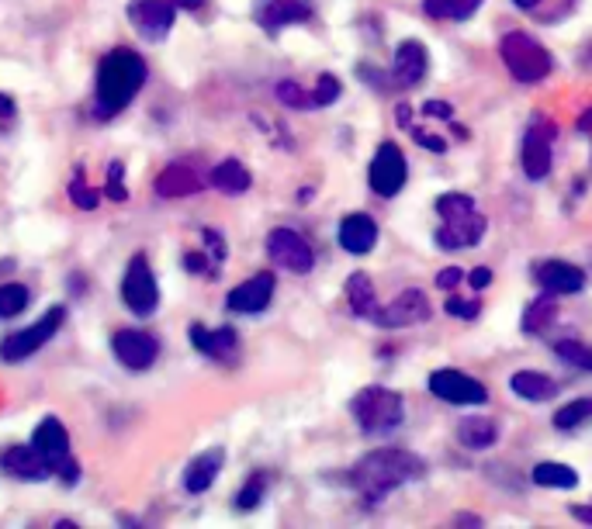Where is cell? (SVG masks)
<instances>
[{
  "instance_id": "cell-1",
  "label": "cell",
  "mask_w": 592,
  "mask_h": 529,
  "mask_svg": "<svg viewBox=\"0 0 592 529\" xmlns=\"http://www.w3.org/2000/svg\"><path fill=\"white\" fill-rule=\"evenodd\" d=\"M149 66L136 49H111L108 56L97 66V83H94V115L97 122H108V118L122 115L142 87H146Z\"/></svg>"
},
{
  "instance_id": "cell-2",
  "label": "cell",
  "mask_w": 592,
  "mask_h": 529,
  "mask_svg": "<svg viewBox=\"0 0 592 529\" xmlns=\"http://www.w3.org/2000/svg\"><path fill=\"white\" fill-rule=\"evenodd\" d=\"M426 474V460L416 457L409 450L399 447H385L367 453L364 460H357V467L350 471V485L361 491L364 505H378L392 495L395 488L409 485V481L423 478Z\"/></svg>"
},
{
  "instance_id": "cell-3",
  "label": "cell",
  "mask_w": 592,
  "mask_h": 529,
  "mask_svg": "<svg viewBox=\"0 0 592 529\" xmlns=\"http://www.w3.org/2000/svg\"><path fill=\"white\" fill-rule=\"evenodd\" d=\"M499 56H502V63H506V70L513 73L520 83H541L547 73L554 70L551 52H547L537 39H530L527 32H506L502 35Z\"/></svg>"
},
{
  "instance_id": "cell-4",
  "label": "cell",
  "mask_w": 592,
  "mask_h": 529,
  "mask_svg": "<svg viewBox=\"0 0 592 529\" xmlns=\"http://www.w3.org/2000/svg\"><path fill=\"white\" fill-rule=\"evenodd\" d=\"M350 412L361 422L364 433H392L402 422V415H406V402H402L399 391L374 384V388L357 391V398L350 402Z\"/></svg>"
},
{
  "instance_id": "cell-5",
  "label": "cell",
  "mask_w": 592,
  "mask_h": 529,
  "mask_svg": "<svg viewBox=\"0 0 592 529\" xmlns=\"http://www.w3.org/2000/svg\"><path fill=\"white\" fill-rule=\"evenodd\" d=\"M32 443L39 447L42 457L49 460V467H52V474H56V478H63L66 485H77V481H80V464L73 460L70 433H66L63 422L46 415V419L39 422V429H35Z\"/></svg>"
},
{
  "instance_id": "cell-6",
  "label": "cell",
  "mask_w": 592,
  "mask_h": 529,
  "mask_svg": "<svg viewBox=\"0 0 592 529\" xmlns=\"http://www.w3.org/2000/svg\"><path fill=\"white\" fill-rule=\"evenodd\" d=\"M63 322H66V308L63 305H52L49 312L42 315L39 322H35V326L11 332V336L0 343V360H7V364H18V360L32 357V353H39L42 346H46L49 339L56 336L59 329H63Z\"/></svg>"
},
{
  "instance_id": "cell-7",
  "label": "cell",
  "mask_w": 592,
  "mask_h": 529,
  "mask_svg": "<svg viewBox=\"0 0 592 529\" xmlns=\"http://www.w3.org/2000/svg\"><path fill=\"white\" fill-rule=\"evenodd\" d=\"M406 177H409V163H406V156H402V149L395 146V142H381L371 166H367L371 191L378 194V198H395V194L406 187Z\"/></svg>"
},
{
  "instance_id": "cell-8",
  "label": "cell",
  "mask_w": 592,
  "mask_h": 529,
  "mask_svg": "<svg viewBox=\"0 0 592 529\" xmlns=\"http://www.w3.org/2000/svg\"><path fill=\"white\" fill-rule=\"evenodd\" d=\"M122 301L132 308L136 315H153L156 305H160V287H156L153 267L142 253H136L125 267L122 277Z\"/></svg>"
},
{
  "instance_id": "cell-9",
  "label": "cell",
  "mask_w": 592,
  "mask_h": 529,
  "mask_svg": "<svg viewBox=\"0 0 592 529\" xmlns=\"http://www.w3.org/2000/svg\"><path fill=\"white\" fill-rule=\"evenodd\" d=\"M267 256L277 267L291 270V274H309L316 267V253L305 243V236H298L295 229H274L267 236Z\"/></svg>"
},
{
  "instance_id": "cell-10",
  "label": "cell",
  "mask_w": 592,
  "mask_h": 529,
  "mask_svg": "<svg viewBox=\"0 0 592 529\" xmlns=\"http://www.w3.org/2000/svg\"><path fill=\"white\" fill-rule=\"evenodd\" d=\"M111 350H115L122 367L149 370L156 364V357H160V339L142 329H118L115 336H111Z\"/></svg>"
},
{
  "instance_id": "cell-11",
  "label": "cell",
  "mask_w": 592,
  "mask_h": 529,
  "mask_svg": "<svg viewBox=\"0 0 592 529\" xmlns=\"http://www.w3.org/2000/svg\"><path fill=\"white\" fill-rule=\"evenodd\" d=\"M430 391L447 405H482L489 398V388L461 370H433Z\"/></svg>"
},
{
  "instance_id": "cell-12",
  "label": "cell",
  "mask_w": 592,
  "mask_h": 529,
  "mask_svg": "<svg viewBox=\"0 0 592 529\" xmlns=\"http://www.w3.org/2000/svg\"><path fill=\"white\" fill-rule=\"evenodd\" d=\"M371 319L378 322L381 329H406V326H416V322H426V319H430V301H426L423 291L409 287V291H402L399 298L388 301L385 308H378V312H374Z\"/></svg>"
},
{
  "instance_id": "cell-13",
  "label": "cell",
  "mask_w": 592,
  "mask_h": 529,
  "mask_svg": "<svg viewBox=\"0 0 592 529\" xmlns=\"http://www.w3.org/2000/svg\"><path fill=\"white\" fill-rule=\"evenodd\" d=\"M177 7L170 0H132L129 4V21L132 28L142 35V39L156 42L174 28Z\"/></svg>"
},
{
  "instance_id": "cell-14",
  "label": "cell",
  "mask_w": 592,
  "mask_h": 529,
  "mask_svg": "<svg viewBox=\"0 0 592 529\" xmlns=\"http://www.w3.org/2000/svg\"><path fill=\"white\" fill-rule=\"evenodd\" d=\"M274 298V274H253L250 281H243L239 287H232L229 298H226V308L236 315H260L267 305H271Z\"/></svg>"
},
{
  "instance_id": "cell-15",
  "label": "cell",
  "mask_w": 592,
  "mask_h": 529,
  "mask_svg": "<svg viewBox=\"0 0 592 529\" xmlns=\"http://www.w3.org/2000/svg\"><path fill=\"white\" fill-rule=\"evenodd\" d=\"M187 339H191L194 350L205 353L208 360H219V364H229L239 350V336H236V329H229V326L205 329L201 322H194V326L187 329Z\"/></svg>"
},
{
  "instance_id": "cell-16",
  "label": "cell",
  "mask_w": 592,
  "mask_h": 529,
  "mask_svg": "<svg viewBox=\"0 0 592 529\" xmlns=\"http://www.w3.org/2000/svg\"><path fill=\"white\" fill-rule=\"evenodd\" d=\"M551 139L554 128L547 122H537L523 139V173L530 180H544L551 173Z\"/></svg>"
},
{
  "instance_id": "cell-17",
  "label": "cell",
  "mask_w": 592,
  "mask_h": 529,
  "mask_svg": "<svg viewBox=\"0 0 592 529\" xmlns=\"http://www.w3.org/2000/svg\"><path fill=\"white\" fill-rule=\"evenodd\" d=\"M485 229H489V222H485V215H478V211L461 215V218H444V229H437V246L440 249L478 246L485 236Z\"/></svg>"
},
{
  "instance_id": "cell-18",
  "label": "cell",
  "mask_w": 592,
  "mask_h": 529,
  "mask_svg": "<svg viewBox=\"0 0 592 529\" xmlns=\"http://www.w3.org/2000/svg\"><path fill=\"white\" fill-rule=\"evenodd\" d=\"M201 187H205V180H201V173L194 170V166L187 163H170L160 170V177L153 180V191L156 198H191V194H198Z\"/></svg>"
},
{
  "instance_id": "cell-19",
  "label": "cell",
  "mask_w": 592,
  "mask_h": 529,
  "mask_svg": "<svg viewBox=\"0 0 592 529\" xmlns=\"http://www.w3.org/2000/svg\"><path fill=\"white\" fill-rule=\"evenodd\" d=\"M0 467L18 481H46V478H52L49 460L42 457L35 443H28V447H11L4 457H0Z\"/></svg>"
},
{
  "instance_id": "cell-20",
  "label": "cell",
  "mask_w": 592,
  "mask_h": 529,
  "mask_svg": "<svg viewBox=\"0 0 592 529\" xmlns=\"http://www.w3.org/2000/svg\"><path fill=\"white\" fill-rule=\"evenodd\" d=\"M534 274H537V284H541L547 294H579L582 287H586V270H579L575 263H565V260H544Z\"/></svg>"
},
{
  "instance_id": "cell-21",
  "label": "cell",
  "mask_w": 592,
  "mask_h": 529,
  "mask_svg": "<svg viewBox=\"0 0 592 529\" xmlns=\"http://www.w3.org/2000/svg\"><path fill=\"white\" fill-rule=\"evenodd\" d=\"M312 18L309 0H264L257 7V21L267 28V32H281L284 25H302V21Z\"/></svg>"
},
{
  "instance_id": "cell-22",
  "label": "cell",
  "mask_w": 592,
  "mask_h": 529,
  "mask_svg": "<svg viewBox=\"0 0 592 529\" xmlns=\"http://www.w3.org/2000/svg\"><path fill=\"white\" fill-rule=\"evenodd\" d=\"M340 246L354 256H364L378 246V222L364 211H354L340 222Z\"/></svg>"
},
{
  "instance_id": "cell-23",
  "label": "cell",
  "mask_w": 592,
  "mask_h": 529,
  "mask_svg": "<svg viewBox=\"0 0 592 529\" xmlns=\"http://www.w3.org/2000/svg\"><path fill=\"white\" fill-rule=\"evenodd\" d=\"M426 66H430V56H426L423 42L406 39L395 49V66H392V77L402 83V87H416L419 80L426 77Z\"/></svg>"
},
{
  "instance_id": "cell-24",
  "label": "cell",
  "mask_w": 592,
  "mask_h": 529,
  "mask_svg": "<svg viewBox=\"0 0 592 529\" xmlns=\"http://www.w3.org/2000/svg\"><path fill=\"white\" fill-rule=\"evenodd\" d=\"M222 464H226V450L212 447V450L198 453V457H194L191 464H187V471H184V488L191 491V495L208 491V488H212V481L219 478Z\"/></svg>"
},
{
  "instance_id": "cell-25",
  "label": "cell",
  "mask_w": 592,
  "mask_h": 529,
  "mask_svg": "<svg viewBox=\"0 0 592 529\" xmlns=\"http://www.w3.org/2000/svg\"><path fill=\"white\" fill-rule=\"evenodd\" d=\"M509 388H513V395H520L523 402H551V398L558 395V384L547 374H537V370H516Z\"/></svg>"
},
{
  "instance_id": "cell-26",
  "label": "cell",
  "mask_w": 592,
  "mask_h": 529,
  "mask_svg": "<svg viewBox=\"0 0 592 529\" xmlns=\"http://www.w3.org/2000/svg\"><path fill=\"white\" fill-rule=\"evenodd\" d=\"M457 440L468 450H489L499 440V422L496 419H482V415H471L457 426Z\"/></svg>"
},
{
  "instance_id": "cell-27",
  "label": "cell",
  "mask_w": 592,
  "mask_h": 529,
  "mask_svg": "<svg viewBox=\"0 0 592 529\" xmlns=\"http://www.w3.org/2000/svg\"><path fill=\"white\" fill-rule=\"evenodd\" d=\"M212 184L219 187L222 194H246L250 191V184H253V173L246 170L239 160H222L212 170Z\"/></svg>"
},
{
  "instance_id": "cell-28",
  "label": "cell",
  "mask_w": 592,
  "mask_h": 529,
  "mask_svg": "<svg viewBox=\"0 0 592 529\" xmlns=\"http://www.w3.org/2000/svg\"><path fill=\"white\" fill-rule=\"evenodd\" d=\"M347 301H350V308H354V315H361V319H371V315L378 312V301H374L371 277H367L364 270L350 274V281H347Z\"/></svg>"
},
{
  "instance_id": "cell-29",
  "label": "cell",
  "mask_w": 592,
  "mask_h": 529,
  "mask_svg": "<svg viewBox=\"0 0 592 529\" xmlns=\"http://www.w3.org/2000/svg\"><path fill=\"white\" fill-rule=\"evenodd\" d=\"M558 319V305H554V294H544V298L530 301L527 312H523V332L527 336H541V332L551 326V322Z\"/></svg>"
},
{
  "instance_id": "cell-30",
  "label": "cell",
  "mask_w": 592,
  "mask_h": 529,
  "mask_svg": "<svg viewBox=\"0 0 592 529\" xmlns=\"http://www.w3.org/2000/svg\"><path fill=\"white\" fill-rule=\"evenodd\" d=\"M482 0H423V11L437 21H468Z\"/></svg>"
},
{
  "instance_id": "cell-31",
  "label": "cell",
  "mask_w": 592,
  "mask_h": 529,
  "mask_svg": "<svg viewBox=\"0 0 592 529\" xmlns=\"http://www.w3.org/2000/svg\"><path fill=\"white\" fill-rule=\"evenodd\" d=\"M530 478H534L541 488H575V485H579V474H575V467L551 464V460H547V464H537Z\"/></svg>"
},
{
  "instance_id": "cell-32",
  "label": "cell",
  "mask_w": 592,
  "mask_h": 529,
  "mask_svg": "<svg viewBox=\"0 0 592 529\" xmlns=\"http://www.w3.org/2000/svg\"><path fill=\"white\" fill-rule=\"evenodd\" d=\"M32 301V291L25 284H0V319H14L21 315Z\"/></svg>"
},
{
  "instance_id": "cell-33",
  "label": "cell",
  "mask_w": 592,
  "mask_h": 529,
  "mask_svg": "<svg viewBox=\"0 0 592 529\" xmlns=\"http://www.w3.org/2000/svg\"><path fill=\"white\" fill-rule=\"evenodd\" d=\"M586 419H592V398H579V402H568L565 408L554 412V429L568 433V429L582 426Z\"/></svg>"
},
{
  "instance_id": "cell-34",
  "label": "cell",
  "mask_w": 592,
  "mask_h": 529,
  "mask_svg": "<svg viewBox=\"0 0 592 529\" xmlns=\"http://www.w3.org/2000/svg\"><path fill=\"white\" fill-rule=\"evenodd\" d=\"M554 353H558L565 364H572L579 370H592V350L586 343H579V339H561V343H554Z\"/></svg>"
},
{
  "instance_id": "cell-35",
  "label": "cell",
  "mask_w": 592,
  "mask_h": 529,
  "mask_svg": "<svg viewBox=\"0 0 592 529\" xmlns=\"http://www.w3.org/2000/svg\"><path fill=\"white\" fill-rule=\"evenodd\" d=\"M264 495H267V474H253V478L243 485V491L236 495V509L253 512L260 502H264Z\"/></svg>"
},
{
  "instance_id": "cell-36",
  "label": "cell",
  "mask_w": 592,
  "mask_h": 529,
  "mask_svg": "<svg viewBox=\"0 0 592 529\" xmlns=\"http://www.w3.org/2000/svg\"><path fill=\"white\" fill-rule=\"evenodd\" d=\"M66 194H70V201L77 204V208H84V211H94L97 204H101V191H94V187H87L84 170H77V177L70 180V187H66Z\"/></svg>"
},
{
  "instance_id": "cell-37",
  "label": "cell",
  "mask_w": 592,
  "mask_h": 529,
  "mask_svg": "<svg viewBox=\"0 0 592 529\" xmlns=\"http://www.w3.org/2000/svg\"><path fill=\"white\" fill-rule=\"evenodd\" d=\"M437 211L440 218H461L475 211V198L471 194H440L437 198Z\"/></svg>"
},
{
  "instance_id": "cell-38",
  "label": "cell",
  "mask_w": 592,
  "mask_h": 529,
  "mask_svg": "<svg viewBox=\"0 0 592 529\" xmlns=\"http://www.w3.org/2000/svg\"><path fill=\"white\" fill-rule=\"evenodd\" d=\"M277 101L284 104V108H312V94H305L302 87H298L295 80H281L274 87Z\"/></svg>"
},
{
  "instance_id": "cell-39",
  "label": "cell",
  "mask_w": 592,
  "mask_h": 529,
  "mask_svg": "<svg viewBox=\"0 0 592 529\" xmlns=\"http://www.w3.org/2000/svg\"><path fill=\"white\" fill-rule=\"evenodd\" d=\"M336 97H340V80L333 73H322L316 80V90H312V108H329Z\"/></svg>"
},
{
  "instance_id": "cell-40",
  "label": "cell",
  "mask_w": 592,
  "mask_h": 529,
  "mask_svg": "<svg viewBox=\"0 0 592 529\" xmlns=\"http://www.w3.org/2000/svg\"><path fill=\"white\" fill-rule=\"evenodd\" d=\"M104 194H108V201H115V204L129 201V191H125V166L118 163V160L108 166V180H104Z\"/></svg>"
},
{
  "instance_id": "cell-41",
  "label": "cell",
  "mask_w": 592,
  "mask_h": 529,
  "mask_svg": "<svg viewBox=\"0 0 592 529\" xmlns=\"http://www.w3.org/2000/svg\"><path fill=\"white\" fill-rule=\"evenodd\" d=\"M201 239L208 246V263H212V274L226 263V239L219 236L215 229H201Z\"/></svg>"
},
{
  "instance_id": "cell-42",
  "label": "cell",
  "mask_w": 592,
  "mask_h": 529,
  "mask_svg": "<svg viewBox=\"0 0 592 529\" xmlns=\"http://www.w3.org/2000/svg\"><path fill=\"white\" fill-rule=\"evenodd\" d=\"M478 312H482V305L478 301H464V298H447V315H454V319H478Z\"/></svg>"
},
{
  "instance_id": "cell-43",
  "label": "cell",
  "mask_w": 592,
  "mask_h": 529,
  "mask_svg": "<svg viewBox=\"0 0 592 529\" xmlns=\"http://www.w3.org/2000/svg\"><path fill=\"white\" fill-rule=\"evenodd\" d=\"M423 115L426 118H440V122H454V108L447 101H426Z\"/></svg>"
},
{
  "instance_id": "cell-44",
  "label": "cell",
  "mask_w": 592,
  "mask_h": 529,
  "mask_svg": "<svg viewBox=\"0 0 592 529\" xmlns=\"http://www.w3.org/2000/svg\"><path fill=\"white\" fill-rule=\"evenodd\" d=\"M412 135H416V142H419V146H423V149H430V153H447V142L444 139H440V135H426V132H419V128H412Z\"/></svg>"
},
{
  "instance_id": "cell-45",
  "label": "cell",
  "mask_w": 592,
  "mask_h": 529,
  "mask_svg": "<svg viewBox=\"0 0 592 529\" xmlns=\"http://www.w3.org/2000/svg\"><path fill=\"white\" fill-rule=\"evenodd\" d=\"M464 281V274H461V267H444L437 274V287H444V291H454L457 284Z\"/></svg>"
},
{
  "instance_id": "cell-46",
  "label": "cell",
  "mask_w": 592,
  "mask_h": 529,
  "mask_svg": "<svg viewBox=\"0 0 592 529\" xmlns=\"http://www.w3.org/2000/svg\"><path fill=\"white\" fill-rule=\"evenodd\" d=\"M468 281H471V287H475V291H485V287L492 284V270H489V267H478V270H471V274H468Z\"/></svg>"
},
{
  "instance_id": "cell-47",
  "label": "cell",
  "mask_w": 592,
  "mask_h": 529,
  "mask_svg": "<svg viewBox=\"0 0 592 529\" xmlns=\"http://www.w3.org/2000/svg\"><path fill=\"white\" fill-rule=\"evenodd\" d=\"M205 263H208V256H201V253H184V267L191 270V274H205Z\"/></svg>"
},
{
  "instance_id": "cell-48",
  "label": "cell",
  "mask_w": 592,
  "mask_h": 529,
  "mask_svg": "<svg viewBox=\"0 0 592 529\" xmlns=\"http://www.w3.org/2000/svg\"><path fill=\"white\" fill-rule=\"evenodd\" d=\"M395 122H399L402 128H412V108L406 101L399 104V108H395Z\"/></svg>"
},
{
  "instance_id": "cell-49",
  "label": "cell",
  "mask_w": 592,
  "mask_h": 529,
  "mask_svg": "<svg viewBox=\"0 0 592 529\" xmlns=\"http://www.w3.org/2000/svg\"><path fill=\"white\" fill-rule=\"evenodd\" d=\"M14 111H18V108H14V101H11V97H7V94H0V118H14Z\"/></svg>"
},
{
  "instance_id": "cell-50",
  "label": "cell",
  "mask_w": 592,
  "mask_h": 529,
  "mask_svg": "<svg viewBox=\"0 0 592 529\" xmlns=\"http://www.w3.org/2000/svg\"><path fill=\"white\" fill-rule=\"evenodd\" d=\"M572 516L582 523H592V505H572Z\"/></svg>"
},
{
  "instance_id": "cell-51",
  "label": "cell",
  "mask_w": 592,
  "mask_h": 529,
  "mask_svg": "<svg viewBox=\"0 0 592 529\" xmlns=\"http://www.w3.org/2000/svg\"><path fill=\"white\" fill-rule=\"evenodd\" d=\"M170 4H174L177 11H194V7H201L205 0H170Z\"/></svg>"
},
{
  "instance_id": "cell-52",
  "label": "cell",
  "mask_w": 592,
  "mask_h": 529,
  "mask_svg": "<svg viewBox=\"0 0 592 529\" xmlns=\"http://www.w3.org/2000/svg\"><path fill=\"white\" fill-rule=\"evenodd\" d=\"M579 128H582V132H592V108L582 111V118H579Z\"/></svg>"
},
{
  "instance_id": "cell-53",
  "label": "cell",
  "mask_w": 592,
  "mask_h": 529,
  "mask_svg": "<svg viewBox=\"0 0 592 529\" xmlns=\"http://www.w3.org/2000/svg\"><path fill=\"white\" fill-rule=\"evenodd\" d=\"M516 7H520V11H534L537 4H541V0H513Z\"/></svg>"
},
{
  "instance_id": "cell-54",
  "label": "cell",
  "mask_w": 592,
  "mask_h": 529,
  "mask_svg": "<svg viewBox=\"0 0 592 529\" xmlns=\"http://www.w3.org/2000/svg\"><path fill=\"white\" fill-rule=\"evenodd\" d=\"M589 56H592V49H589Z\"/></svg>"
}]
</instances>
